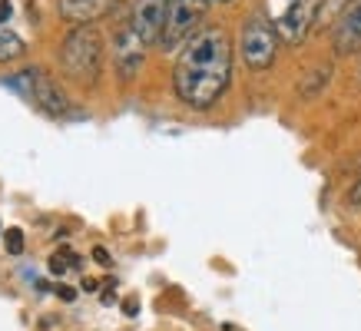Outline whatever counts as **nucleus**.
I'll list each match as a JSON object with an SVG mask.
<instances>
[{"mask_svg":"<svg viewBox=\"0 0 361 331\" xmlns=\"http://www.w3.org/2000/svg\"><path fill=\"white\" fill-rule=\"evenodd\" d=\"M232 80V40L222 27H202L173 66L176 96L192 110H209Z\"/></svg>","mask_w":361,"mask_h":331,"instance_id":"1","label":"nucleus"},{"mask_svg":"<svg viewBox=\"0 0 361 331\" xmlns=\"http://www.w3.org/2000/svg\"><path fill=\"white\" fill-rule=\"evenodd\" d=\"M60 63L73 80H87L93 83L103 66V37L93 23L87 27H73L66 33L63 50H60Z\"/></svg>","mask_w":361,"mask_h":331,"instance_id":"2","label":"nucleus"},{"mask_svg":"<svg viewBox=\"0 0 361 331\" xmlns=\"http://www.w3.org/2000/svg\"><path fill=\"white\" fill-rule=\"evenodd\" d=\"M239 50L249 70H269L275 63V54H279V30H275V23L269 17H262V13L245 17Z\"/></svg>","mask_w":361,"mask_h":331,"instance_id":"3","label":"nucleus"},{"mask_svg":"<svg viewBox=\"0 0 361 331\" xmlns=\"http://www.w3.org/2000/svg\"><path fill=\"white\" fill-rule=\"evenodd\" d=\"M206 7L209 0H176L173 11H169V20L163 27V37H159V46L163 50H183L202 30Z\"/></svg>","mask_w":361,"mask_h":331,"instance_id":"4","label":"nucleus"},{"mask_svg":"<svg viewBox=\"0 0 361 331\" xmlns=\"http://www.w3.org/2000/svg\"><path fill=\"white\" fill-rule=\"evenodd\" d=\"M13 87H23V93H27V99H33L40 110L47 113V116H70V99H66V93L60 87H56V80L47 73V70H40V66H30V70H23L20 77L13 80Z\"/></svg>","mask_w":361,"mask_h":331,"instance_id":"5","label":"nucleus"},{"mask_svg":"<svg viewBox=\"0 0 361 331\" xmlns=\"http://www.w3.org/2000/svg\"><path fill=\"white\" fill-rule=\"evenodd\" d=\"M318 11H322V0H285L279 13H275V30L282 44H302L305 33L312 30Z\"/></svg>","mask_w":361,"mask_h":331,"instance_id":"6","label":"nucleus"},{"mask_svg":"<svg viewBox=\"0 0 361 331\" xmlns=\"http://www.w3.org/2000/svg\"><path fill=\"white\" fill-rule=\"evenodd\" d=\"M173 4L176 0H133L130 27L140 33V40L146 46L159 44V37H163V27H166V20H169Z\"/></svg>","mask_w":361,"mask_h":331,"instance_id":"7","label":"nucleus"},{"mask_svg":"<svg viewBox=\"0 0 361 331\" xmlns=\"http://www.w3.org/2000/svg\"><path fill=\"white\" fill-rule=\"evenodd\" d=\"M142 56H146V44L140 40V33L126 23V27L116 33V46H113L116 73H120L123 80H133V77H136V70L142 66Z\"/></svg>","mask_w":361,"mask_h":331,"instance_id":"8","label":"nucleus"},{"mask_svg":"<svg viewBox=\"0 0 361 331\" xmlns=\"http://www.w3.org/2000/svg\"><path fill=\"white\" fill-rule=\"evenodd\" d=\"M331 44H335V54H355V50H361V4H355L351 11L341 13V20L331 30Z\"/></svg>","mask_w":361,"mask_h":331,"instance_id":"9","label":"nucleus"},{"mask_svg":"<svg viewBox=\"0 0 361 331\" xmlns=\"http://www.w3.org/2000/svg\"><path fill=\"white\" fill-rule=\"evenodd\" d=\"M113 7V0H60V13L63 20L77 23V27H87L90 20H97Z\"/></svg>","mask_w":361,"mask_h":331,"instance_id":"10","label":"nucleus"},{"mask_svg":"<svg viewBox=\"0 0 361 331\" xmlns=\"http://www.w3.org/2000/svg\"><path fill=\"white\" fill-rule=\"evenodd\" d=\"M27 44H23L20 33H13L7 23H0V63H13V60H20Z\"/></svg>","mask_w":361,"mask_h":331,"instance_id":"11","label":"nucleus"},{"mask_svg":"<svg viewBox=\"0 0 361 331\" xmlns=\"http://www.w3.org/2000/svg\"><path fill=\"white\" fill-rule=\"evenodd\" d=\"M80 265V258L73 252H56V255H50V272L54 275H63L66 268H77Z\"/></svg>","mask_w":361,"mask_h":331,"instance_id":"12","label":"nucleus"},{"mask_svg":"<svg viewBox=\"0 0 361 331\" xmlns=\"http://www.w3.org/2000/svg\"><path fill=\"white\" fill-rule=\"evenodd\" d=\"M4 245H7V252L11 255H20L23 252V232L20 229H7L4 232Z\"/></svg>","mask_w":361,"mask_h":331,"instance_id":"13","label":"nucleus"},{"mask_svg":"<svg viewBox=\"0 0 361 331\" xmlns=\"http://www.w3.org/2000/svg\"><path fill=\"white\" fill-rule=\"evenodd\" d=\"M348 202H351V206H358V209H361V176L355 179V186H351V192H348Z\"/></svg>","mask_w":361,"mask_h":331,"instance_id":"14","label":"nucleus"},{"mask_svg":"<svg viewBox=\"0 0 361 331\" xmlns=\"http://www.w3.org/2000/svg\"><path fill=\"white\" fill-rule=\"evenodd\" d=\"M93 258H97L99 265H110V262H113V258H110V252H106L103 245H97V249H93Z\"/></svg>","mask_w":361,"mask_h":331,"instance_id":"15","label":"nucleus"},{"mask_svg":"<svg viewBox=\"0 0 361 331\" xmlns=\"http://www.w3.org/2000/svg\"><path fill=\"white\" fill-rule=\"evenodd\" d=\"M11 20V0H0V23Z\"/></svg>","mask_w":361,"mask_h":331,"instance_id":"16","label":"nucleus"},{"mask_svg":"<svg viewBox=\"0 0 361 331\" xmlns=\"http://www.w3.org/2000/svg\"><path fill=\"white\" fill-rule=\"evenodd\" d=\"M123 308H126V315H136V311H140V301H136V298H126Z\"/></svg>","mask_w":361,"mask_h":331,"instance_id":"17","label":"nucleus"},{"mask_svg":"<svg viewBox=\"0 0 361 331\" xmlns=\"http://www.w3.org/2000/svg\"><path fill=\"white\" fill-rule=\"evenodd\" d=\"M73 295H77L73 288H60V298H63V301H73Z\"/></svg>","mask_w":361,"mask_h":331,"instance_id":"18","label":"nucleus"},{"mask_svg":"<svg viewBox=\"0 0 361 331\" xmlns=\"http://www.w3.org/2000/svg\"><path fill=\"white\" fill-rule=\"evenodd\" d=\"M209 4H232V0H209Z\"/></svg>","mask_w":361,"mask_h":331,"instance_id":"19","label":"nucleus"},{"mask_svg":"<svg viewBox=\"0 0 361 331\" xmlns=\"http://www.w3.org/2000/svg\"><path fill=\"white\" fill-rule=\"evenodd\" d=\"M358 4H361V0H358Z\"/></svg>","mask_w":361,"mask_h":331,"instance_id":"20","label":"nucleus"}]
</instances>
